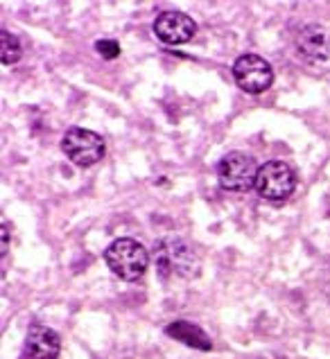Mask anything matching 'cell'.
<instances>
[{"mask_svg":"<svg viewBox=\"0 0 330 359\" xmlns=\"http://www.w3.org/2000/svg\"><path fill=\"white\" fill-rule=\"evenodd\" d=\"M258 170L260 167L253 156L242 152H231L217 165L220 185L228 192H249L251 188H256Z\"/></svg>","mask_w":330,"mask_h":359,"instance_id":"obj_2","label":"cell"},{"mask_svg":"<svg viewBox=\"0 0 330 359\" xmlns=\"http://www.w3.org/2000/svg\"><path fill=\"white\" fill-rule=\"evenodd\" d=\"M296 48L310 61H326L330 57V32L321 25H305L296 36Z\"/></svg>","mask_w":330,"mask_h":359,"instance_id":"obj_8","label":"cell"},{"mask_svg":"<svg viewBox=\"0 0 330 359\" xmlns=\"http://www.w3.org/2000/svg\"><path fill=\"white\" fill-rule=\"evenodd\" d=\"M296 188V172L285 161H270L260 165L256 176V192L267 201H285Z\"/></svg>","mask_w":330,"mask_h":359,"instance_id":"obj_3","label":"cell"},{"mask_svg":"<svg viewBox=\"0 0 330 359\" xmlns=\"http://www.w3.org/2000/svg\"><path fill=\"white\" fill-rule=\"evenodd\" d=\"M61 350L59 334L48 325L34 323L25 337V355L30 359H57Z\"/></svg>","mask_w":330,"mask_h":359,"instance_id":"obj_7","label":"cell"},{"mask_svg":"<svg viewBox=\"0 0 330 359\" xmlns=\"http://www.w3.org/2000/svg\"><path fill=\"white\" fill-rule=\"evenodd\" d=\"M165 242H167V246H170V251H163L161 246L156 251L161 269H172L181 276H193L197 269L195 253L179 240H165Z\"/></svg>","mask_w":330,"mask_h":359,"instance_id":"obj_9","label":"cell"},{"mask_svg":"<svg viewBox=\"0 0 330 359\" xmlns=\"http://www.w3.org/2000/svg\"><path fill=\"white\" fill-rule=\"evenodd\" d=\"M152 30L165 45H183L197 34V23L183 12H161Z\"/></svg>","mask_w":330,"mask_h":359,"instance_id":"obj_6","label":"cell"},{"mask_svg":"<svg viewBox=\"0 0 330 359\" xmlns=\"http://www.w3.org/2000/svg\"><path fill=\"white\" fill-rule=\"evenodd\" d=\"M95 50L102 54L104 59H116V57H120V45H118V41H113V38H104V41H97L95 43Z\"/></svg>","mask_w":330,"mask_h":359,"instance_id":"obj_12","label":"cell"},{"mask_svg":"<svg viewBox=\"0 0 330 359\" xmlns=\"http://www.w3.org/2000/svg\"><path fill=\"white\" fill-rule=\"evenodd\" d=\"M0 59H3V66H14L19 64L21 57H23V48L19 43V38L14 36L12 32H7V30H3L0 32Z\"/></svg>","mask_w":330,"mask_h":359,"instance_id":"obj_11","label":"cell"},{"mask_svg":"<svg viewBox=\"0 0 330 359\" xmlns=\"http://www.w3.org/2000/svg\"><path fill=\"white\" fill-rule=\"evenodd\" d=\"M165 334L176 341L186 343V346H190V348H197V350H211L213 348L209 334H206L199 325L190 323V321H172L165 327Z\"/></svg>","mask_w":330,"mask_h":359,"instance_id":"obj_10","label":"cell"},{"mask_svg":"<svg viewBox=\"0 0 330 359\" xmlns=\"http://www.w3.org/2000/svg\"><path fill=\"white\" fill-rule=\"evenodd\" d=\"M61 150L78 167H91L104 159V138L91 129L73 127L61 138Z\"/></svg>","mask_w":330,"mask_h":359,"instance_id":"obj_4","label":"cell"},{"mask_svg":"<svg viewBox=\"0 0 330 359\" xmlns=\"http://www.w3.org/2000/svg\"><path fill=\"white\" fill-rule=\"evenodd\" d=\"M233 77H235V84L240 86L244 93L258 95V93H265L272 86L274 70L270 61H265L263 57H258V54H242L233 64Z\"/></svg>","mask_w":330,"mask_h":359,"instance_id":"obj_5","label":"cell"},{"mask_svg":"<svg viewBox=\"0 0 330 359\" xmlns=\"http://www.w3.org/2000/svg\"><path fill=\"white\" fill-rule=\"evenodd\" d=\"M104 260L106 267L113 271V276H118L120 280H129V283L143 278L150 267L148 248L132 238H120L111 242L109 248L104 251Z\"/></svg>","mask_w":330,"mask_h":359,"instance_id":"obj_1","label":"cell"},{"mask_svg":"<svg viewBox=\"0 0 330 359\" xmlns=\"http://www.w3.org/2000/svg\"><path fill=\"white\" fill-rule=\"evenodd\" d=\"M7 238H10L7 235V226H3V251H7Z\"/></svg>","mask_w":330,"mask_h":359,"instance_id":"obj_13","label":"cell"}]
</instances>
